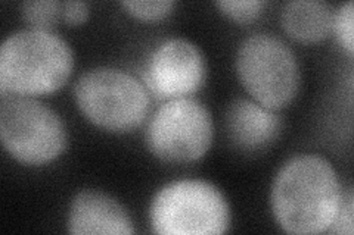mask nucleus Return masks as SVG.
Returning <instances> with one entry per match:
<instances>
[{
	"label": "nucleus",
	"mask_w": 354,
	"mask_h": 235,
	"mask_svg": "<svg viewBox=\"0 0 354 235\" xmlns=\"http://www.w3.org/2000/svg\"><path fill=\"white\" fill-rule=\"evenodd\" d=\"M342 197L344 192L332 163L317 154H300L276 175L270 206L285 232L313 235L329 229Z\"/></svg>",
	"instance_id": "nucleus-1"
},
{
	"label": "nucleus",
	"mask_w": 354,
	"mask_h": 235,
	"mask_svg": "<svg viewBox=\"0 0 354 235\" xmlns=\"http://www.w3.org/2000/svg\"><path fill=\"white\" fill-rule=\"evenodd\" d=\"M74 52L61 36L44 30H19L0 48V93L40 97L68 83Z\"/></svg>",
	"instance_id": "nucleus-2"
},
{
	"label": "nucleus",
	"mask_w": 354,
	"mask_h": 235,
	"mask_svg": "<svg viewBox=\"0 0 354 235\" xmlns=\"http://www.w3.org/2000/svg\"><path fill=\"white\" fill-rule=\"evenodd\" d=\"M82 115L95 127L126 134L140 127L149 114V93L138 78L101 66L84 72L74 87Z\"/></svg>",
	"instance_id": "nucleus-3"
},
{
	"label": "nucleus",
	"mask_w": 354,
	"mask_h": 235,
	"mask_svg": "<svg viewBox=\"0 0 354 235\" xmlns=\"http://www.w3.org/2000/svg\"><path fill=\"white\" fill-rule=\"evenodd\" d=\"M230 207L220 190L203 180L164 185L152 198L149 221L161 235H216L230 227Z\"/></svg>",
	"instance_id": "nucleus-4"
},
{
	"label": "nucleus",
	"mask_w": 354,
	"mask_h": 235,
	"mask_svg": "<svg viewBox=\"0 0 354 235\" xmlns=\"http://www.w3.org/2000/svg\"><path fill=\"white\" fill-rule=\"evenodd\" d=\"M236 74L248 94L274 112L290 106L300 92L301 70L295 53L269 32H256L241 43Z\"/></svg>",
	"instance_id": "nucleus-5"
},
{
	"label": "nucleus",
	"mask_w": 354,
	"mask_h": 235,
	"mask_svg": "<svg viewBox=\"0 0 354 235\" xmlns=\"http://www.w3.org/2000/svg\"><path fill=\"white\" fill-rule=\"evenodd\" d=\"M0 140L17 162L41 166L59 158L68 136L62 118L36 97L2 93Z\"/></svg>",
	"instance_id": "nucleus-6"
},
{
	"label": "nucleus",
	"mask_w": 354,
	"mask_h": 235,
	"mask_svg": "<svg viewBox=\"0 0 354 235\" xmlns=\"http://www.w3.org/2000/svg\"><path fill=\"white\" fill-rule=\"evenodd\" d=\"M214 124L208 109L194 97L165 102L147 128V145L155 158L167 163H191L207 154L213 144Z\"/></svg>",
	"instance_id": "nucleus-7"
},
{
	"label": "nucleus",
	"mask_w": 354,
	"mask_h": 235,
	"mask_svg": "<svg viewBox=\"0 0 354 235\" xmlns=\"http://www.w3.org/2000/svg\"><path fill=\"white\" fill-rule=\"evenodd\" d=\"M207 61L196 44L186 39H170L155 49L143 78L148 90L161 100L191 97L207 80Z\"/></svg>",
	"instance_id": "nucleus-8"
},
{
	"label": "nucleus",
	"mask_w": 354,
	"mask_h": 235,
	"mask_svg": "<svg viewBox=\"0 0 354 235\" xmlns=\"http://www.w3.org/2000/svg\"><path fill=\"white\" fill-rule=\"evenodd\" d=\"M66 229L73 235L135 234L133 221L118 200L95 190H84L73 198Z\"/></svg>",
	"instance_id": "nucleus-9"
},
{
	"label": "nucleus",
	"mask_w": 354,
	"mask_h": 235,
	"mask_svg": "<svg viewBox=\"0 0 354 235\" xmlns=\"http://www.w3.org/2000/svg\"><path fill=\"white\" fill-rule=\"evenodd\" d=\"M226 128L239 150L257 153L278 140L283 122L274 110L261 106L256 100L238 99L227 108Z\"/></svg>",
	"instance_id": "nucleus-10"
},
{
	"label": "nucleus",
	"mask_w": 354,
	"mask_h": 235,
	"mask_svg": "<svg viewBox=\"0 0 354 235\" xmlns=\"http://www.w3.org/2000/svg\"><path fill=\"white\" fill-rule=\"evenodd\" d=\"M282 28L300 43H319L329 37L334 24V12L326 2L294 0L281 12Z\"/></svg>",
	"instance_id": "nucleus-11"
},
{
	"label": "nucleus",
	"mask_w": 354,
	"mask_h": 235,
	"mask_svg": "<svg viewBox=\"0 0 354 235\" xmlns=\"http://www.w3.org/2000/svg\"><path fill=\"white\" fill-rule=\"evenodd\" d=\"M64 2L55 0H36V2L21 3V15L31 28L52 31V28L62 19Z\"/></svg>",
	"instance_id": "nucleus-12"
},
{
	"label": "nucleus",
	"mask_w": 354,
	"mask_h": 235,
	"mask_svg": "<svg viewBox=\"0 0 354 235\" xmlns=\"http://www.w3.org/2000/svg\"><path fill=\"white\" fill-rule=\"evenodd\" d=\"M216 6L230 21L238 22V24H250L264 12L268 2L264 0H243V2L220 0V2H216Z\"/></svg>",
	"instance_id": "nucleus-13"
},
{
	"label": "nucleus",
	"mask_w": 354,
	"mask_h": 235,
	"mask_svg": "<svg viewBox=\"0 0 354 235\" xmlns=\"http://www.w3.org/2000/svg\"><path fill=\"white\" fill-rule=\"evenodd\" d=\"M126 12L140 21H161L167 18L176 6L171 0H151V2H121Z\"/></svg>",
	"instance_id": "nucleus-14"
},
{
	"label": "nucleus",
	"mask_w": 354,
	"mask_h": 235,
	"mask_svg": "<svg viewBox=\"0 0 354 235\" xmlns=\"http://www.w3.org/2000/svg\"><path fill=\"white\" fill-rule=\"evenodd\" d=\"M354 5L347 2L341 5L334 14V24L332 30L335 31L339 46L344 49L350 56L354 53Z\"/></svg>",
	"instance_id": "nucleus-15"
},
{
	"label": "nucleus",
	"mask_w": 354,
	"mask_h": 235,
	"mask_svg": "<svg viewBox=\"0 0 354 235\" xmlns=\"http://www.w3.org/2000/svg\"><path fill=\"white\" fill-rule=\"evenodd\" d=\"M353 193L348 192L344 194L341 201V206L338 214L332 222V225L329 227L328 232L330 234H346V235H353Z\"/></svg>",
	"instance_id": "nucleus-16"
},
{
	"label": "nucleus",
	"mask_w": 354,
	"mask_h": 235,
	"mask_svg": "<svg viewBox=\"0 0 354 235\" xmlns=\"http://www.w3.org/2000/svg\"><path fill=\"white\" fill-rule=\"evenodd\" d=\"M91 14V9L86 2H64L62 8V19L65 24L71 27L83 25Z\"/></svg>",
	"instance_id": "nucleus-17"
}]
</instances>
